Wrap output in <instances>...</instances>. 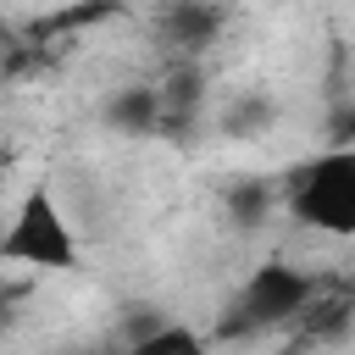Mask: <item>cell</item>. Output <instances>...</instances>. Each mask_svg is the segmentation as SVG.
<instances>
[{
	"label": "cell",
	"instance_id": "1",
	"mask_svg": "<svg viewBox=\"0 0 355 355\" xmlns=\"http://www.w3.org/2000/svg\"><path fill=\"white\" fill-rule=\"evenodd\" d=\"M283 205L294 222L327 239H355V144H327L283 178Z\"/></svg>",
	"mask_w": 355,
	"mask_h": 355
},
{
	"label": "cell",
	"instance_id": "2",
	"mask_svg": "<svg viewBox=\"0 0 355 355\" xmlns=\"http://www.w3.org/2000/svg\"><path fill=\"white\" fill-rule=\"evenodd\" d=\"M0 266H28V272H72L78 266V233L72 216L50 189H28L17 211L6 216L0 233Z\"/></svg>",
	"mask_w": 355,
	"mask_h": 355
},
{
	"label": "cell",
	"instance_id": "3",
	"mask_svg": "<svg viewBox=\"0 0 355 355\" xmlns=\"http://www.w3.org/2000/svg\"><path fill=\"white\" fill-rule=\"evenodd\" d=\"M322 294V283L294 266V261H266L250 272V283L239 288V316L227 333H266V327H283V322H300L311 311V300Z\"/></svg>",
	"mask_w": 355,
	"mask_h": 355
},
{
	"label": "cell",
	"instance_id": "4",
	"mask_svg": "<svg viewBox=\"0 0 355 355\" xmlns=\"http://www.w3.org/2000/svg\"><path fill=\"white\" fill-rule=\"evenodd\" d=\"M216 28H222V11H216L211 0H172L166 17H161L166 44L183 50V55H200V50L216 39Z\"/></svg>",
	"mask_w": 355,
	"mask_h": 355
},
{
	"label": "cell",
	"instance_id": "5",
	"mask_svg": "<svg viewBox=\"0 0 355 355\" xmlns=\"http://www.w3.org/2000/svg\"><path fill=\"white\" fill-rule=\"evenodd\" d=\"M105 122L116 133H161V89H116L105 100Z\"/></svg>",
	"mask_w": 355,
	"mask_h": 355
},
{
	"label": "cell",
	"instance_id": "6",
	"mask_svg": "<svg viewBox=\"0 0 355 355\" xmlns=\"http://www.w3.org/2000/svg\"><path fill=\"white\" fill-rule=\"evenodd\" d=\"M272 205H277V189L266 178H233L222 189V211H227L233 227H261L272 216Z\"/></svg>",
	"mask_w": 355,
	"mask_h": 355
},
{
	"label": "cell",
	"instance_id": "7",
	"mask_svg": "<svg viewBox=\"0 0 355 355\" xmlns=\"http://www.w3.org/2000/svg\"><path fill=\"white\" fill-rule=\"evenodd\" d=\"M272 116H277V105H272L266 94H233V100L222 105V133H227V139H255V133L272 128Z\"/></svg>",
	"mask_w": 355,
	"mask_h": 355
},
{
	"label": "cell",
	"instance_id": "8",
	"mask_svg": "<svg viewBox=\"0 0 355 355\" xmlns=\"http://www.w3.org/2000/svg\"><path fill=\"white\" fill-rule=\"evenodd\" d=\"M172 349H178V355H200V349H205V338H200L194 327L161 322V327H155V333H150V338L139 344V355H172Z\"/></svg>",
	"mask_w": 355,
	"mask_h": 355
},
{
	"label": "cell",
	"instance_id": "9",
	"mask_svg": "<svg viewBox=\"0 0 355 355\" xmlns=\"http://www.w3.org/2000/svg\"><path fill=\"white\" fill-rule=\"evenodd\" d=\"M161 322H166V316H161V311H150V305L128 311V316H122V344H128V349L139 355V344H144V338H150V333H155Z\"/></svg>",
	"mask_w": 355,
	"mask_h": 355
},
{
	"label": "cell",
	"instance_id": "10",
	"mask_svg": "<svg viewBox=\"0 0 355 355\" xmlns=\"http://www.w3.org/2000/svg\"><path fill=\"white\" fill-rule=\"evenodd\" d=\"M327 144H355V100H338L327 111Z\"/></svg>",
	"mask_w": 355,
	"mask_h": 355
},
{
	"label": "cell",
	"instance_id": "11",
	"mask_svg": "<svg viewBox=\"0 0 355 355\" xmlns=\"http://www.w3.org/2000/svg\"><path fill=\"white\" fill-rule=\"evenodd\" d=\"M6 216H11V211H6V194H0V233H6Z\"/></svg>",
	"mask_w": 355,
	"mask_h": 355
}]
</instances>
